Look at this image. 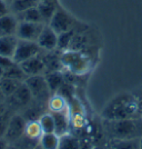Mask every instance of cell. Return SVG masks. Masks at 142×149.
I'll use <instances>...</instances> for the list:
<instances>
[{
  "label": "cell",
  "mask_w": 142,
  "mask_h": 149,
  "mask_svg": "<svg viewBox=\"0 0 142 149\" xmlns=\"http://www.w3.org/2000/svg\"><path fill=\"white\" fill-rule=\"evenodd\" d=\"M25 84L30 89L32 97L35 101L46 104L51 96L49 87L47 85V81L44 78V74H35V76H28L25 80Z\"/></svg>",
  "instance_id": "4"
},
{
  "label": "cell",
  "mask_w": 142,
  "mask_h": 149,
  "mask_svg": "<svg viewBox=\"0 0 142 149\" xmlns=\"http://www.w3.org/2000/svg\"><path fill=\"white\" fill-rule=\"evenodd\" d=\"M18 37L16 35L0 37V55L12 58L18 45Z\"/></svg>",
  "instance_id": "15"
},
{
  "label": "cell",
  "mask_w": 142,
  "mask_h": 149,
  "mask_svg": "<svg viewBox=\"0 0 142 149\" xmlns=\"http://www.w3.org/2000/svg\"><path fill=\"white\" fill-rule=\"evenodd\" d=\"M41 51H42V49L39 47L37 41L19 39L12 59L16 63H21L22 61H25L31 57L39 55Z\"/></svg>",
  "instance_id": "6"
},
{
  "label": "cell",
  "mask_w": 142,
  "mask_h": 149,
  "mask_svg": "<svg viewBox=\"0 0 142 149\" xmlns=\"http://www.w3.org/2000/svg\"><path fill=\"white\" fill-rule=\"evenodd\" d=\"M3 77L10 78V79H15V80L25 81L28 76L25 74V71H24L22 68L20 67V65L15 62V63L11 65L10 67H8L7 69H5Z\"/></svg>",
  "instance_id": "26"
},
{
  "label": "cell",
  "mask_w": 142,
  "mask_h": 149,
  "mask_svg": "<svg viewBox=\"0 0 142 149\" xmlns=\"http://www.w3.org/2000/svg\"><path fill=\"white\" fill-rule=\"evenodd\" d=\"M38 120H39V124L41 126L43 134L55 132V119H53L52 112H43Z\"/></svg>",
  "instance_id": "28"
},
{
  "label": "cell",
  "mask_w": 142,
  "mask_h": 149,
  "mask_svg": "<svg viewBox=\"0 0 142 149\" xmlns=\"http://www.w3.org/2000/svg\"><path fill=\"white\" fill-rule=\"evenodd\" d=\"M26 124H27V120L20 113L12 115L3 136L5 139L9 143H16L19 138H21L25 135Z\"/></svg>",
  "instance_id": "8"
},
{
  "label": "cell",
  "mask_w": 142,
  "mask_h": 149,
  "mask_svg": "<svg viewBox=\"0 0 142 149\" xmlns=\"http://www.w3.org/2000/svg\"><path fill=\"white\" fill-rule=\"evenodd\" d=\"M22 70L27 76H35V74H43L46 72L44 61L42 58V52H40L37 56H33L27 59L21 63H19Z\"/></svg>",
  "instance_id": "11"
},
{
  "label": "cell",
  "mask_w": 142,
  "mask_h": 149,
  "mask_svg": "<svg viewBox=\"0 0 142 149\" xmlns=\"http://www.w3.org/2000/svg\"><path fill=\"white\" fill-rule=\"evenodd\" d=\"M24 81H19L15 80V79H10V78H6V77H2L0 79V87L3 95L7 97H9L11 93H15V90L22 84Z\"/></svg>",
  "instance_id": "27"
},
{
  "label": "cell",
  "mask_w": 142,
  "mask_h": 149,
  "mask_svg": "<svg viewBox=\"0 0 142 149\" xmlns=\"http://www.w3.org/2000/svg\"><path fill=\"white\" fill-rule=\"evenodd\" d=\"M101 117L105 120H120L139 117L138 104L134 93H118L103 107L101 111Z\"/></svg>",
  "instance_id": "1"
},
{
  "label": "cell",
  "mask_w": 142,
  "mask_h": 149,
  "mask_svg": "<svg viewBox=\"0 0 142 149\" xmlns=\"http://www.w3.org/2000/svg\"><path fill=\"white\" fill-rule=\"evenodd\" d=\"M5 1H6L7 3H8V5H9V3H11V2H12L13 0H5Z\"/></svg>",
  "instance_id": "38"
},
{
  "label": "cell",
  "mask_w": 142,
  "mask_h": 149,
  "mask_svg": "<svg viewBox=\"0 0 142 149\" xmlns=\"http://www.w3.org/2000/svg\"><path fill=\"white\" fill-rule=\"evenodd\" d=\"M108 148L118 149H140V138L134 139H107Z\"/></svg>",
  "instance_id": "20"
},
{
  "label": "cell",
  "mask_w": 142,
  "mask_h": 149,
  "mask_svg": "<svg viewBox=\"0 0 142 149\" xmlns=\"http://www.w3.org/2000/svg\"><path fill=\"white\" fill-rule=\"evenodd\" d=\"M61 52L62 51H59L58 49L42 52V58H43V61H44L46 72L63 70L61 63Z\"/></svg>",
  "instance_id": "12"
},
{
  "label": "cell",
  "mask_w": 142,
  "mask_h": 149,
  "mask_svg": "<svg viewBox=\"0 0 142 149\" xmlns=\"http://www.w3.org/2000/svg\"><path fill=\"white\" fill-rule=\"evenodd\" d=\"M58 6H59L58 1H51V0H41V1H39L37 7L39 9V13L41 15V17H42L43 22L46 25L49 24L52 16L56 13Z\"/></svg>",
  "instance_id": "16"
},
{
  "label": "cell",
  "mask_w": 142,
  "mask_h": 149,
  "mask_svg": "<svg viewBox=\"0 0 142 149\" xmlns=\"http://www.w3.org/2000/svg\"><path fill=\"white\" fill-rule=\"evenodd\" d=\"M55 119V132L59 137L70 132L71 123H70V113L69 110L62 112H52Z\"/></svg>",
  "instance_id": "13"
},
{
  "label": "cell",
  "mask_w": 142,
  "mask_h": 149,
  "mask_svg": "<svg viewBox=\"0 0 142 149\" xmlns=\"http://www.w3.org/2000/svg\"><path fill=\"white\" fill-rule=\"evenodd\" d=\"M102 131L107 139H134L142 136V118L105 120L102 121Z\"/></svg>",
  "instance_id": "2"
},
{
  "label": "cell",
  "mask_w": 142,
  "mask_h": 149,
  "mask_svg": "<svg viewBox=\"0 0 142 149\" xmlns=\"http://www.w3.org/2000/svg\"><path fill=\"white\" fill-rule=\"evenodd\" d=\"M46 24L43 22H29V21H19L16 36L18 39L37 41L40 32L42 31Z\"/></svg>",
  "instance_id": "9"
},
{
  "label": "cell",
  "mask_w": 142,
  "mask_h": 149,
  "mask_svg": "<svg viewBox=\"0 0 142 149\" xmlns=\"http://www.w3.org/2000/svg\"><path fill=\"white\" fill-rule=\"evenodd\" d=\"M44 78L47 81V85L49 87V90L51 95L56 93L58 89L61 87V85L64 82L66 78H64V72L63 70H59V71H50V72H46L44 74Z\"/></svg>",
  "instance_id": "17"
},
{
  "label": "cell",
  "mask_w": 142,
  "mask_h": 149,
  "mask_svg": "<svg viewBox=\"0 0 142 149\" xmlns=\"http://www.w3.org/2000/svg\"><path fill=\"white\" fill-rule=\"evenodd\" d=\"M61 63L63 71L72 76L82 77L92 69V59L86 51L66 50L61 52Z\"/></svg>",
  "instance_id": "3"
},
{
  "label": "cell",
  "mask_w": 142,
  "mask_h": 149,
  "mask_svg": "<svg viewBox=\"0 0 142 149\" xmlns=\"http://www.w3.org/2000/svg\"><path fill=\"white\" fill-rule=\"evenodd\" d=\"M134 96H136V104H138V115L139 117L142 118V87H139L138 89H136L134 91Z\"/></svg>",
  "instance_id": "31"
},
{
  "label": "cell",
  "mask_w": 142,
  "mask_h": 149,
  "mask_svg": "<svg viewBox=\"0 0 142 149\" xmlns=\"http://www.w3.org/2000/svg\"><path fill=\"white\" fill-rule=\"evenodd\" d=\"M33 100L32 93H31L30 89L25 84V81L19 86L15 93H11L9 97L6 98V104L9 107L12 108H24V107H28Z\"/></svg>",
  "instance_id": "7"
},
{
  "label": "cell",
  "mask_w": 142,
  "mask_h": 149,
  "mask_svg": "<svg viewBox=\"0 0 142 149\" xmlns=\"http://www.w3.org/2000/svg\"><path fill=\"white\" fill-rule=\"evenodd\" d=\"M77 31V27L71 29V30H68L66 32H62V33H59L58 35V45H57V49L59 51H66L68 50L69 45H70V41L73 37L74 32Z\"/></svg>",
  "instance_id": "29"
},
{
  "label": "cell",
  "mask_w": 142,
  "mask_h": 149,
  "mask_svg": "<svg viewBox=\"0 0 142 149\" xmlns=\"http://www.w3.org/2000/svg\"><path fill=\"white\" fill-rule=\"evenodd\" d=\"M59 148L60 149H79L81 148V141L79 138L68 132L60 137L59 140Z\"/></svg>",
  "instance_id": "24"
},
{
  "label": "cell",
  "mask_w": 142,
  "mask_h": 149,
  "mask_svg": "<svg viewBox=\"0 0 142 149\" xmlns=\"http://www.w3.org/2000/svg\"><path fill=\"white\" fill-rule=\"evenodd\" d=\"M11 116H12V112L9 109H7V111L0 116V137L5 136V132L7 130V127H8Z\"/></svg>",
  "instance_id": "30"
},
{
  "label": "cell",
  "mask_w": 142,
  "mask_h": 149,
  "mask_svg": "<svg viewBox=\"0 0 142 149\" xmlns=\"http://www.w3.org/2000/svg\"><path fill=\"white\" fill-rule=\"evenodd\" d=\"M37 44L42 51H51L57 49L58 45V33L49 25H44L42 31L37 39Z\"/></svg>",
  "instance_id": "10"
},
{
  "label": "cell",
  "mask_w": 142,
  "mask_h": 149,
  "mask_svg": "<svg viewBox=\"0 0 142 149\" xmlns=\"http://www.w3.org/2000/svg\"><path fill=\"white\" fill-rule=\"evenodd\" d=\"M7 109H8V106H7L6 101H0V116H1L3 112H6Z\"/></svg>",
  "instance_id": "34"
},
{
  "label": "cell",
  "mask_w": 142,
  "mask_h": 149,
  "mask_svg": "<svg viewBox=\"0 0 142 149\" xmlns=\"http://www.w3.org/2000/svg\"><path fill=\"white\" fill-rule=\"evenodd\" d=\"M48 25L59 35V33H62V32H66V31L76 28L77 20L74 19V17L71 13H69L64 8H62L59 5L56 13L52 16V18Z\"/></svg>",
  "instance_id": "5"
},
{
  "label": "cell",
  "mask_w": 142,
  "mask_h": 149,
  "mask_svg": "<svg viewBox=\"0 0 142 149\" xmlns=\"http://www.w3.org/2000/svg\"><path fill=\"white\" fill-rule=\"evenodd\" d=\"M140 149H142V136L140 137Z\"/></svg>",
  "instance_id": "37"
},
{
  "label": "cell",
  "mask_w": 142,
  "mask_h": 149,
  "mask_svg": "<svg viewBox=\"0 0 142 149\" xmlns=\"http://www.w3.org/2000/svg\"><path fill=\"white\" fill-rule=\"evenodd\" d=\"M8 13H10L9 5L7 3L5 0H0V17L6 16Z\"/></svg>",
  "instance_id": "33"
},
{
  "label": "cell",
  "mask_w": 142,
  "mask_h": 149,
  "mask_svg": "<svg viewBox=\"0 0 142 149\" xmlns=\"http://www.w3.org/2000/svg\"><path fill=\"white\" fill-rule=\"evenodd\" d=\"M0 101H6V96H5L3 93H2L1 87H0Z\"/></svg>",
  "instance_id": "35"
},
{
  "label": "cell",
  "mask_w": 142,
  "mask_h": 149,
  "mask_svg": "<svg viewBox=\"0 0 142 149\" xmlns=\"http://www.w3.org/2000/svg\"><path fill=\"white\" fill-rule=\"evenodd\" d=\"M43 131L41 129V126L39 124V120L35 119V120H27L25 128V135L29 137L31 139L35 140H39L40 137L42 136Z\"/></svg>",
  "instance_id": "23"
},
{
  "label": "cell",
  "mask_w": 142,
  "mask_h": 149,
  "mask_svg": "<svg viewBox=\"0 0 142 149\" xmlns=\"http://www.w3.org/2000/svg\"><path fill=\"white\" fill-rule=\"evenodd\" d=\"M47 108L50 112H62L69 110L68 101L59 93H52L47 102Z\"/></svg>",
  "instance_id": "18"
},
{
  "label": "cell",
  "mask_w": 142,
  "mask_h": 149,
  "mask_svg": "<svg viewBox=\"0 0 142 149\" xmlns=\"http://www.w3.org/2000/svg\"><path fill=\"white\" fill-rule=\"evenodd\" d=\"M39 1H41V0H39ZM51 1H58V0H51Z\"/></svg>",
  "instance_id": "39"
},
{
  "label": "cell",
  "mask_w": 142,
  "mask_h": 149,
  "mask_svg": "<svg viewBox=\"0 0 142 149\" xmlns=\"http://www.w3.org/2000/svg\"><path fill=\"white\" fill-rule=\"evenodd\" d=\"M90 39L87 36L85 30L76 31L73 37L70 41L68 50H80V51H86V49L89 47Z\"/></svg>",
  "instance_id": "19"
},
{
  "label": "cell",
  "mask_w": 142,
  "mask_h": 149,
  "mask_svg": "<svg viewBox=\"0 0 142 149\" xmlns=\"http://www.w3.org/2000/svg\"><path fill=\"white\" fill-rule=\"evenodd\" d=\"M18 24L19 20L17 19V16L12 13L0 17V37L16 35Z\"/></svg>",
  "instance_id": "14"
},
{
  "label": "cell",
  "mask_w": 142,
  "mask_h": 149,
  "mask_svg": "<svg viewBox=\"0 0 142 149\" xmlns=\"http://www.w3.org/2000/svg\"><path fill=\"white\" fill-rule=\"evenodd\" d=\"M60 137L56 132H46L39 139V147L44 149H57L59 148Z\"/></svg>",
  "instance_id": "22"
},
{
  "label": "cell",
  "mask_w": 142,
  "mask_h": 149,
  "mask_svg": "<svg viewBox=\"0 0 142 149\" xmlns=\"http://www.w3.org/2000/svg\"><path fill=\"white\" fill-rule=\"evenodd\" d=\"M3 74H5V69L2 68V67H0V79L3 77Z\"/></svg>",
  "instance_id": "36"
},
{
  "label": "cell",
  "mask_w": 142,
  "mask_h": 149,
  "mask_svg": "<svg viewBox=\"0 0 142 149\" xmlns=\"http://www.w3.org/2000/svg\"><path fill=\"white\" fill-rule=\"evenodd\" d=\"M17 16V19L19 21H29V22H43L42 17L39 13V9L38 7H33V8H30L26 11H22V13L16 15ZM44 24V22H43Z\"/></svg>",
  "instance_id": "25"
},
{
  "label": "cell",
  "mask_w": 142,
  "mask_h": 149,
  "mask_svg": "<svg viewBox=\"0 0 142 149\" xmlns=\"http://www.w3.org/2000/svg\"><path fill=\"white\" fill-rule=\"evenodd\" d=\"M38 3L39 0H13L11 3H9V8H10V13L18 15L30 8L37 7Z\"/></svg>",
  "instance_id": "21"
},
{
  "label": "cell",
  "mask_w": 142,
  "mask_h": 149,
  "mask_svg": "<svg viewBox=\"0 0 142 149\" xmlns=\"http://www.w3.org/2000/svg\"><path fill=\"white\" fill-rule=\"evenodd\" d=\"M13 63H15V61H13L12 58L0 55V67H2L3 69H7L8 67H10L11 65H13Z\"/></svg>",
  "instance_id": "32"
}]
</instances>
